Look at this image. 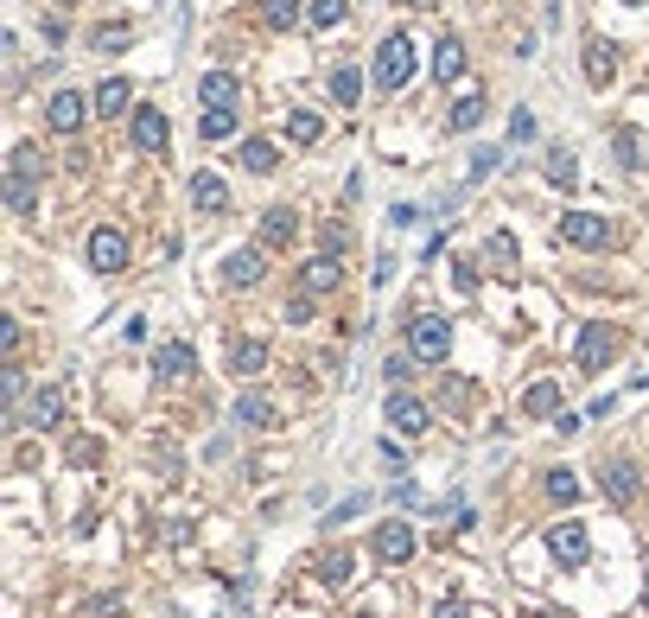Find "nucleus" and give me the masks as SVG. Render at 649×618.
Instances as JSON below:
<instances>
[{"label": "nucleus", "mask_w": 649, "mask_h": 618, "mask_svg": "<svg viewBox=\"0 0 649 618\" xmlns=\"http://www.w3.org/2000/svg\"><path fill=\"white\" fill-rule=\"evenodd\" d=\"M414 39H408V32H389V39H382L376 45V90H408V77H414Z\"/></svg>", "instance_id": "nucleus-1"}, {"label": "nucleus", "mask_w": 649, "mask_h": 618, "mask_svg": "<svg viewBox=\"0 0 649 618\" xmlns=\"http://www.w3.org/2000/svg\"><path fill=\"white\" fill-rule=\"evenodd\" d=\"M618 351H624V332H618V325H605V319H592V325H580V351H573V364H580L586 376H599L605 364H618Z\"/></svg>", "instance_id": "nucleus-2"}, {"label": "nucleus", "mask_w": 649, "mask_h": 618, "mask_svg": "<svg viewBox=\"0 0 649 618\" xmlns=\"http://www.w3.org/2000/svg\"><path fill=\"white\" fill-rule=\"evenodd\" d=\"M408 351L420 357V364H440V357L452 351V319L446 313H414L408 319Z\"/></svg>", "instance_id": "nucleus-3"}, {"label": "nucleus", "mask_w": 649, "mask_h": 618, "mask_svg": "<svg viewBox=\"0 0 649 618\" xmlns=\"http://www.w3.org/2000/svg\"><path fill=\"white\" fill-rule=\"evenodd\" d=\"M560 243H567V249H611V243H618V230H611V217H592V211H567V217H560Z\"/></svg>", "instance_id": "nucleus-4"}, {"label": "nucleus", "mask_w": 649, "mask_h": 618, "mask_svg": "<svg viewBox=\"0 0 649 618\" xmlns=\"http://www.w3.org/2000/svg\"><path fill=\"white\" fill-rule=\"evenodd\" d=\"M599 491L611 497V504H637V497H643V472H637V459L605 453V459H599Z\"/></svg>", "instance_id": "nucleus-5"}, {"label": "nucleus", "mask_w": 649, "mask_h": 618, "mask_svg": "<svg viewBox=\"0 0 649 618\" xmlns=\"http://www.w3.org/2000/svg\"><path fill=\"white\" fill-rule=\"evenodd\" d=\"M191 370H198V351H191L185 338H172V345L153 351V389H179Z\"/></svg>", "instance_id": "nucleus-6"}, {"label": "nucleus", "mask_w": 649, "mask_h": 618, "mask_svg": "<svg viewBox=\"0 0 649 618\" xmlns=\"http://www.w3.org/2000/svg\"><path fill=\"white\" fill-rule=\"evenodd\" d=\"M90 115H96V102H90V96H77V90H58V96L45 102V122H51V134H77L83 122H90Z\"/></svg>", "instance_id": "nucleus-7"}, {"label": "nucleus", "mask_w": 649, "mask_h": 618, "mask_svg": "<svg viewBox=\"0 0 649 618\" xmlns=\"http://www.w3.org/2000/svg\"><path fill=\"white\" fill-rule=\"evenodd\" d=\"M370 548H376V561H389V568H401V561H414L420 536H414V529L401 523V517H389V523H382L376 536H370Z\"/></svg>", "instance_id": "nucleus-8"}, {"label": "nucleus", "mask_w": 649, "mask_h": 618, "mask_svg": "<svg viewBox=\"0 0 649 618\" xmlns=\"http://www.w3.org/2000/svg\"><path fill=\"white\" fill-rule=\"evenodd\" d=\"M586 548H592V536L580 523H554L548 529V555L560 561V568H586Z\"/></svg>", "instance_id": "nucleus-9"}, {"label": "nucleus", "mask_w": 649, "mask_h": 618, "mask_svg": "<svg viewBox=\"0 0 649 618\" xmlns=\"http://www.w3.org/2000/svg\"><path fill=\"white\" fill-rule=\"evenodd\" d=\"M90 268H96V274H121V268H128V236L102 223V230L90 236Z\"/></svg>", "instance_id": "nucleus-10"}, {"label": "nucleus", "mask_w": 649, "mask_h": 618, "mask_svg": "<svg viewBox=\"0 0 649 618\" xmlns=\"http://www.w3.org/2000/svg\"><path fill=\"white\" fill-rule=\"evenodd\" d=\"M45 173H51V160H45V153L32 147V141H20V147L7 153V185H32V192H39V179H45Z\"/></svg>", "instance_id": "nucleus-11"}, {"label": "nucleus", "mask_w": 649, "mask_h": 618, "mask_svg": "<svg viewBox=\"0 0 649 618\" xmlns=\"http://www.w3.org/2000/svg\"><path fill=\"white\" fill-rule=\"evenodd\" d=\"M382 415H389V427H395V434H427L433 408L420 402V396H389V402H382Z\"/></svg>", "instance_id": "nucleus-12"}, {"label": "nucleus", "mask_w": 649, "mask_h": 618, "mask_svg": "<svg viewBox=\"0 0 649 618\" xmlns=\"http://www.w3.org/2000/svg\"><path fill=\"white\" fill-rule=\"evenodd\" d=\"M166 109H153V102H140V109H134V147L140 153H166Z\"/></svg>", "instance_id": "nucleus-13"}, {"label": "nucleus", "mask_w": 649, "mask_h": 618, "mask_svg": "<svg viewBox=\"0 0 649 618\" xmlns=\"http://www.w3.org/2000/svg\"><path fill=\"white\" fill-rule=\"evenodd\" d=\"M344 281V268H338V255H312V262L300 268V294H331V287H338Z\"/></svg>", "instance_id": "nucleus-14"}, {"label": "nucleus", "mask_w": 649, "mask_h": 618, "mask_svg": "<svg viewBox=\"0 0 649 618\" xmlns=\"http://www.w3.org/2000/svg\"><path fill=\"white\" fill-rule=\"evenodd\" d=\"M261 274H268V262H261V249H236L230 262H223V287H236V294H242V287H255Z\"/></svg>", "instance_id": "nucleus-15"}, {"label": "nucleus", "mask_w": 649, "mask_h": 618, "mask_svg": "<svg viewBox=\"0 0 649 618\" xmlns=\"http://www.w3.org/2000/svg\"><path fill=\"white\" fill-rule=\"evenodd\" d=\"M293 236H300V217H293V204H274V211H261V243H268V249H287Z\"/></svg>", "instance_id": "nucleus-16"}, {"label": "nucleus", "mask_w": 649, "mask_h": 618, "mask_svg": "<svg viewBox=\"0 0 649 618\" xmlns=\"http://www.w3.org/2000/svg\"><path fill=\"white\" fill-rule=\"evenodd\" d=\"M90 102H96V115H102V122H115V115L134 102V83H128V77H102Z\"/></svg>", "instance_id": "nucleus-17"}, {"label": "nucleus", "mask_w": 649, "mask_h": 618, "mask_svg": "<svg viewBox=\"0 0 649 618\" xmlns=\"http://www.w3.org/2000/svg\"><path fill=\"white\" fill-rule=\"evenodd\" d=\"M191 204H198L204 217H217L223 204H230V185H223L217 173H191Z\"/></svg>", "instance_id": "nucleus-18"}, {"label": "nucleus", "mask_w": 649, "mask_h": 618, "mask_svg": "<svg viewBox=\"0 0 649 618\" xmlns=\"http://www.w3.org/2000/svg\"><path fill=\"white\" fill-rule=\"evenodd\" d=\"M236 77L230 71H204V83H198V102H204V109H236Z\"/></svg>", "instance_id": "nucleus-19"}, {"label": "nucleus", "mask_w": 649, "mask_h": 618, "mask_svg": "<svg viewBox=\"0 0 649 618\" xmlns=\"http://www.w3.org/2000/svg\"><path fill=\"white\" fill-rule=\"evenodd\" d=\"M350 574H357V555H350V548H325L319 555V580L325 587H344Z\"/></svg>", "instance_id": "nucleus-20"}, {"label": "nucleus", "mask_w": 649, "mask_h": 618, "mask_svg": "<svg viewBox=\"0 0 649 618\" xmlns=\"http://www.w3.org/2000/svg\"><path fill=\"white\" fill-rule=\"evenodd\" d=\"M20 402H26V370H20V357H7V370H0V408L20 415Z\"/></svg>", "instance_id": "nucleus-21"}, {"label": "nucleus", "mask_w": 649, "mask_h": 618, "mask_svg": "<svg viewBox=\"0 0 649 618\" xmlns=\"http://www.w3.org/2000/svg\"><path fill=\"white\" fill-rule=\"evenodd\" d=\"M433 77H440V83H459L465 77V45L459 39H440V51H433Z\"/></svg>", "instance_id": "nucleus-22"}, {"label": "nucleus", "mask_w": 649, "mask_h": 618, "mask_svg": "<svg viewBox=\"0 0 649 618\" xmlns=\"http://www.w3.org/2000/svg\"><path fill=\"white\" fill-rule=\"evenodd\" d=\"M611 71H618V51H611L605 39H592V45H586V83H599V90H605Z\"/></svg>", "instance_id": "nucleus-23"}, {"label": "nucleus", "mask_w": 649, "mask_h": 618, "mask_svg": "<svg viewBox=\"0 0 649 618\" xmlns=\"http://www.w3.org/2000/svg\"><path fill=\"white\" fill-rule=\"evenodd\" d=\"M26 415L39 421V427H58V421H64V396H58V389H51V383H45V389H32Z\"/></svg>", "instance_id": "nucleus-24"}, {"label": "nucleus", "mask_w": 649, "mask_h": 618, "mask_svg": "<svg viewBox=\"0 0 649 618\" xmlns=\"http://www.w3.org/2000/svg\"><path fill=\"white\" fill-rule=\"evenodd\" d=\"M300 0H261V26H268V32H293V26H300Z\"/></svg>", "instance_id": "nucleus-25"}, {"label": "nucleus", "mask_w": 649, "mask_h": 618, "mask_svg": "<svg viewBox=\"0 0 649 618\" xmlns=\"http://www.w3.org/2000/svg\"><path fill=\"white\" fill-rule=\"evenodd\" d=\"M357 96H363V71H357V64H338V71H331V102L357 109Z\"/></svg>", "instance_id": "nucleus-26"}, {"label": "nucleus", "mask_w": 649, "mask_h": 618, "mask_svg": "<svg viewBox=\"0 0 649 618\" xmlns=\"http://www.w3.org/2000/svg\"><path fill=\"white\" fill-rule=\"evenodd\" d=\"M484 115H490V96H478V90H471V96H459V102H452V134L478 128Z\"/></svg>", "instance_id": "nucleus-27"}, {"label": "nucleus", "mask_w": 649, "mask_h": 618, "mask_svg": "<svg viewBox=\"0 0 649 618\" xmlns=\"http://www.w3.org/2000/svg\"><path fill=\"white\" fill-rule=\"evenodd\" d=\"M548 179L560 185V192L580 185V160H573V147H548Z\"/></svg>", "instance_id": "nucleus-28"}, {"label": "nucleus", "mask_w": 649, "mask_h": 618, "mask_svg": "<svg viewBox=\"0 0 649 618\" xmlns=\"http://www.w3.org/2000/svg\"><path fill=\"white\" fill-rule=\"evenodd\" d=\"M198 134L204 141H230L236 134V109H198Z\"/></svg>", "instance_id": "nucleus-29"}, {"label": "nucleus", "mask_w": 649, "mask_h": 618, "mask_svg": "<svg viewBox=\"0 0 649 618\" xmlns=\"http://www.w3.org/2000/svg\"><path fill=\"white\" fill-rule=\"evenodd\" d=\"M261 364H268V351H261L255 338H236V345H230V370H236V376H255Z\"/></svg>", "instance_id": "nucleus-30"}, {"label": "nucleus", "mask_w": 649, "mask_h": 618, "mask_svg": "<svg viewBox=\"0 0 649 618\" xmlns=\"http://www.w3.org/2000/svg\"><path fill=\"white\" fill-rule=\"evenodd\" d=\"M236 160L249 166V173H274V166H280V153H274L268 141H242V147H236Z\"/></svg>", "instance_id": "nucleus-31"}, {"label": "nucleus", "mask_w": 649, "mask_h": 618, "mask_svg": "<svg viewBox=\"0 0 649 618\" xmlns=\"http://www.w3.org/2000/svg\"><path fill=\"white\" fill-rule=\"evenodd\" d=\"M287 134H293L300 147H312V141L325 134V115H312V109H293V115H287Z\"/></svg>", "instance_id": "nucleus-32"}, {"label": "nucleus", "mask_w": 649, "mask_h": 618, "mask_svg": "<svg viewBox=\"0 0 649 618\" xmlns=\"http://www.w3.org/2000/svg\"><path fill=\"white\" fill-rule=\"evenodd\" d=\"M522 408H529V415H541V421L560 415V383H535L529 396H522Z\"/></svg>", "instance_id": "nucleus-33"}, {"label": "nucleus", "mask_w": 649, "mask_h": 618, "mask_svg": "<svg viewBox=\"0 0 649 618\" xmlns=\"http://www.w3.org/2000/svg\"><path fill=\"white\" fill-rule=\"evenodd\" d=\"M344 13H350V0H312L306 20L319 26V32H331V26H344Z\"/></svg>", "instance_id": "nucleus-34"}, {"label": "nucleus", "mask_w": 649, "mask_h": 618, "mask_svg": "<svg viewBox=\"0 0 649 618\" xmlns=\"http://www.w3.org/2000/svg\"><path fill=\"white\" fill-rule=\"evenodd\" d=\"M548 497H554V504H580V478H573L567 466H554L548 472Z\"/></svg>", "instance_id": "nucleus-35"}, {"label": "nucleus", "mask_w": 649, "mask_h": 618, "mask_svg": "<svg viewBox=\"0 0 649 618\" xmlns=\"http://www.w3.org/2000/svg\"><path fill=\"white\" fill-rule=\"evenodd\" d=\"M490 268H497V274H516V236H490Z\"/></svg>", "instance_id": "nucleus-36"}, {"label": "nucleus", "mask_w": 649, "mask_h": 618, "mask_svg": "<svg viewBox=\"0 0 649 618\" xmlns=\"http://www.w3.org/2000/svg\"><path fill=\"white\" fill-rule=\"evenodd\" d=\"M236 421H242V427H268V421H274V408L261 402V396H242V402H236Z\"/></svg>", "instance_id": "nucleus-37"}, {"label": "nucleus", "mask_w": 649, "mask_h": 618, "mask_svg": "<svg viewBox=\"0 0 649 618\" xmlns=\"http://www.w3.org/2000/svg\"><path fill=\"white\" fill-rule=\"evenodd\" d=\"M389 504H395V510H427V497H420L414 478H401V485H389Z\"/></svg>", "instance_id": "nucleus-38"}, {"label": "nucleus", "mask_w": 649, "mask_h": 618, "mask_svg": "<svg viewBox=\"0 0 649 618\" xmlns=\"http://www.w3.org/2000/svg\"><path fill=\"white\" fill-rule=\"evenodd\" d=\"M497 160H503V147H478V153H471V185L497 173Z\"/></svg>", "instance_id": "nucleus-39"}, {"label": "nucleus", "mask_w": 649, "mask_h": 618, "mask_svg": "<svg viewBox=\"0 0 649 618\" xmlns=\"http://www.w3.org/2000/svg\"><path fill=\"white\" fill-rule=\"evenodd\" d=\"M363 504H370V497H350V504L325 510V529H344V523H357V517H363Z\"/></svg>", "instance_id": "nucleus-40"}, {"label": "nucleus", "mask_w": 649, "mask_h": 618, "mask_svg": "<svg viewBox=\"0 0 649 618\" xmlns=\"http://www.w3.org/2000/svg\"><path fill=\"white\" fill-rule=\"evenodd\" d=\"M440 396H446V408H452V415H465V402H471V383H459V376H452V383L440 389Z\"/></svg>", "instance_id": "nucleus-41"}, {"label": "nucleus", "mask_w": 649, "mask_h": 618, "mask_svg": "<svg viewBox=\"0 0 649 618\" xmlns=\"http://www.w3.org/2000/svg\"><path fill=\"white\" fill-rule=\"evenodd\" d=\"M0 351H7V357H20V319H0Z\"/></svg>", "instance_id": "nucleus-42"}, {"label": "nucleus", "mask_w": 649, "mask_h": 618, "mask_svg": "<svg viewBox=\"0 0 649 618\" xmlns=\"http://www.w3.org/2000/svg\"><path fill=\"white\" fill-rule=\"evenodd\" d=\"M121 45H128V26H102L96 32V51H121Z\"/></svg>", "instance_id": "nucleus-43"}, {"label": "nucleus", "mask_w": 649, "mask_h": 618, "mask_svg": "<svg viewBox=\"0 0 649 618\" xmlns=\"http://www.w3.org/2000/svg\"><path fill=\"white\" fill-rule=\"evenodd\" d=\"M70 466H96V440H90V434L70 440Z\"/></svg>", "instance_id": "nucleus-44"}, {"label": "nucleus", "mask_w": 649, "mask_h": 618, "mask_svg": "<svg viewBox=\"0 0 649 618\" xmlns=\"http://www.w3.org/2000/svg\"><path fill=\"white\" fill-rule=\"evenodd\" d=\"M510 134H516V141H535V115L516 109V115H510Z\"/></svg>", "instance_id": "nucleus-45"}, {"label": "nucleus", "mask_w": 649, "mask_h": 618, "mask_svg": "<svg viewBox=\"0 0 649 618\" xmlns=\"http://www.w3.org/2000/svg\"><path fill=\"white\" fill-rule=\"evenodd\" d=\"M618 160H624V166H643V153H637V134H630V128L618 134Z\"/></svg>", "instance_id": "nucleus-46"}, {"label": "nucleus", "mask_w": 649, "mask_h": 618, "mask_svg": "<svg viewBox=\"0 0 649 618\" xmlns=\"http://www.w3.org/2000/svg\"><path fill=\"white\" fill-rule=\"evenodd\" d=\"M414 364H420V357H414V351H408V357H389V364H382V376H389V383H401V376H408Z\"/></svg>", "instance_id": "nucleus-47"}, {"label": "nucleus", "mask_w": 649, "mask_h": 618, "mask_svg": "<svg viewBox=\"0 0 649 618\" xmlns=\"http://www.w3.org/2000/svg\"><path fill=\"white\" fill-rule=\"evenodd\" d=\"M433 618H471V606H465L459 593H452V599H440V606H433Z\"/></svg>", "instance_id": "nucleus-48"}, {"label": "nucleus", "mask_w": 649, "mask_h": 618, "mask_svg": "<svg viewBox=\"0 0 649 618\" xmlns=\"http://www.w3.org/2000/svg\"><path fill=\"white\" fill-rule=\"evenodd\" d=\"M452 287H459V294H471V287H478V268L459 262V268H452Z\"/></svg>", "instance_id": "nucleus-49"}, {"label": "nucleus", "mask_w": 649, "mask_h": 618, "mask_svg": "<svg viewBox=\"0 0 649 618\" xmlns=\"http://www.w3.org/2000/svg\"><path fill=\"white\" fill-rule=\"evenodd\" d=\"M382 466H389V472H401V466H408V453H401L395 440H382Z\"/></svg>", "instance_id": "nucleus-50"}, {"label": "nucleus", "mask_w": 649, "mask_h": 618, "mask_svg": "<svg viewBox=\"0 0 649 618\" xmlns=\"http://www.w3.org/2000/svg\"><path fill=\"white\" fill-rule=\"evenodd\" d=\"M408 7H433V0H408Z\"/></svg>", "instance_id": "nucleus-51"}, {"label": "nucleus", "mask_w": 649, "mask_h": 618, "mask_svg": "<svg viewBox=\"0 0 649 618\" xmlns=\"http://www.w3.org/2000/svg\"><path fill=\"white\" fill-rule=\"evenodd\" d=\"M624 7H643V0H624Z\"/></svg>", "instance_id": "nucleus-52"}]
</instances>
